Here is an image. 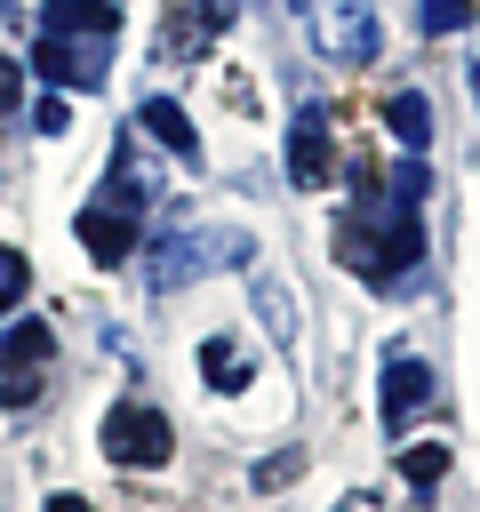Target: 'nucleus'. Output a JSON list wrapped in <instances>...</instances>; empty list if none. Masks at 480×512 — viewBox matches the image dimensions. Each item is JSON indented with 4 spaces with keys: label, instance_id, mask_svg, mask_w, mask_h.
<instances>
[{
    "label": "nucleus",
    "instance_id": "0eeeda50",
    "mask_svg": "<svg viewBox=\"0 0 480 512\" xmlns=\"http://www.w3.org/2000/svg\"><path fill=\"white\" fill-rule=\"evenodd\" d=\"M32 64L56 80V88H104V64H112V40H56V32H40V48H32Z\"/></svg>",
    "mask_w": 480,
    "mask_h": 512
},
{
    "label": "nucleus",
    "instance_id": "f8f14e48",
    "mask_svg": "<svg viewBox=\"0 0 480 512\" xmlns=\"http://www.w3.org/2000/svg\"><path fill=\"white\" fill-rule=\"evenodd\" d=\"M152 192H160V184H152L144 152H136L128 136H120V144H112V176H104V208H128V216H136V208H144Z\"/></svg>",
    "mask_w": 480,
    "mask_h": 512
},
{
    "label": "nucleus",
    "instance_id": "412c9836",
    "mask_svg": "<svg viewBox=\"0 0 480 512\" xmlns=\"http://www.w3.org/2000/svg\"><path fill=\"white\" fill-rule=\"evenodd\" d=\"M32 128H40V136H64V128H72V104H64V96H40V104H32Z\"/></svg>",
    "mask_w": 480,
    "mask_h": 512
},
{
    "label": "nucleus",
    "instance_id": "6ab92c4d",
    "mask_svg": "<svg viewBox=\"0 0 480 512\" xmlns=\"http://www.w3.org/2000/svg\"><path fill=\"white\" fill-rule=\"evenodd\" d=\"M24 288H32L24 248H0V312H16V304H24Z\"/></svg>",
    "mask_w": 480,
    "mask_h": 512
},
{
    "label": "nucleus",
    "instance_id": "ddd939ff",
    "mask_svg": "<svg viewBox=\"0 0 480 512\" xmlns=\"http://www.w3.org/2000/svg\"><path fill=\"white\" fill-rule=\"evenodd\" d=\"M232 16H240V0H192V8H184V16L168 24V56H184V48L200 56V48H208V40H216V32L232 24Z\"/></svg>",
    "mask_w": 480,
    "mask_h": 512
},
{
    "label": "nucleus",
    "instance_id": "423d86ee",
    "mask_svg": "<svg viewBox=\"0 0 480 512\" xmlns=\"http://www.w3.org/2000/svg\"><path fill=\"white\" fill-rule=\"evenodd\" d=\"M320 56H336V64H368L376 48H384V32H376V8L368 0H320Z\"/></svg>",
    "mask_w": 480,
    "mask_h": 512
},
{
    "label": "nucleus",
    "instance_id": "f3484780",
    "mask_svg": "<svg viewBox=\"0 0 480 512\" xmlns=\"http://www.w3.org/2000/svg\"><path fill=\"white\" fill-rule=\"evenodd\" d=\"M400 480H408L416 496H432V488L448 480V440H424V448H400Z\"/></svg>",
    "mask_w": 480,
    "mask_h": 512
},
{
    "label": "nucleus",
    "instance_id": "9d476101",
    "mask_svg": "<svg viewBox=\"0 0 480 512\" xmlns=\"http://www.w3.org/2000/svg\"><path fill=\"white\" fill-rule=\"evenodd\" d=\"M80 240H88L96 264H128V256H136V216L96 200V208H80Z\"/></svg>",
    "mask_w": 480,
    "mask_h": 512
},
{
    "label": "nucleus",
    "instance_id": "20e7f679",
    "mask_svg": "<svg viewBox=\"0 0 480 512\" xmlns=\"http://www.w3.org/2000/svg\"><path fill=\"white\" fill-rule=\"evenodd\" d=\"M104 456H112V464L152 472V464H168V456H176V424H168L160 408H144V400H120V408L104 416Z\"/></svg>",
    "mask_w": 480,
    "mask_h": 512
},
{
    "label": "nucleus",
    "instance_id": "6e6552de",
    "mask_svg": "<svg viewBox=\"0 0 480 512\" xmlns=\"http://www.w3.org/2000/svg\"><path fill=\"white\" fill-rule=\"evenodd\" d=\"M328 168H336V144H328V112H320V104H304V112L288 120V176H296L304 192H320V184H328Z\"/></svg>",
    "mask_w": 480,
    "mask_h": 512
},
{
    "label": "nucleus",
    "instance_id": "f03ea898",
    "mask_svg": "<svg viewBox=\"0 0 480 512\" xmlns=\"http://www.w3.org/2000/svg\"><path fill=\"white\" fill-rule=\"evenodd\" d=\"M240 256H256L240 232H192V224H176V232H160V240L144 248V280H152L160 296H176L184 280H200V272H216V264H240Z\"/></svg>",
    "mask_w": 480,
    "mask_h": 512
},
{
    "label": "nucleus",
    "instance_id": "f257e3e1",
    "mask_svg": "<svg viewBox=\"0 0 480 512\" xmlns=\"http://www.w3.org/2000/svg\"><path fill=\"white\" fill-rule=\"evenodd\" d=\"M336 256L368 280V288H408L416 280V256H424V224H416V200H392V192H368L344 224H336Z\"/></svg>",
    "mask_w": 480,
    "mask_h": 512
},
{
    "label": "nucleus",
    "instance_id": "1a4fd4ad",
    "mask_svg": "<svg viewBox=\"0 0 480 512\" xmlns=\"http://www.w3.org/2000/svg\"><path fill=\"white\" fill-rule=\"evenodd\" d=\"M40 32H56V40H112L120 32V8L112 0H48L40 8Z\"/></svg>",
    "mask_w": 480,
    "mask_h": 512
},
{
    "label": "nucleus",
    "instance_id": "a878e982",
    "mask_svg": "<svg viewBox=\"0 0 480 512\" xmlns=\"http://www.w3.org/2000/svg\"><path fill=\"white\" fill-rule=\"evenodd\" d=\"M288 8H312V0H288Z\"/></svg>",
    "mask_w": 480,
    "mask_h": 512
},
{
    "label": "nucleus",
    "instance_id": "a211bd4d",
    "mask_svg": "<svg viewBox=\"0 0 480 512\" xmlns=\"http://www.w3.org/2000/svg\"><path fill=\"white\" fill-rule=\"evenodd\" d=\"M416 24H424L432 40H440V32H464V24H472V0H424Z\"/></svg>",
    "mask_w": 480,
    "mask_h": 512
},
{
    "label": "nucleus",
    "instance_id": "b1692460",
    "mask_svg": "<svg viewBox=\"0 0 480 512\" xmlns=\"http://www.w3.org/2000/svg\"><path fill=\"white\" fill-rule=\"evenodd\" d=\"M472 96H480V56H472Z\"/></svg>",
    "mask_w": 480,
    "mask_h": 512
},
{
    "label": "nucleus",
    "instance_id": "aec40b11",
    "mask_svg": "<svg viewBox=\"0 0 480 512\" xmlns=\"http://www.w3.org/2000/svg\"><path fill=\"white\" fill-rule=\"evenodd\" d=\"M288 480H304V448H280V456H264L256 464V488L272 496V488H288Z\"/></svg>",
    "mask_w": 480,
    "mask_h": 512
},
{
    "label": "nucleus",
    "instance_id": "2eb2a0df",
    "mask_svg": "<svg viewBox=\"0 0 480 512\" xmlns=\"http://www.w3.org/2000/svg\"><path fill=\"white\" fill-rule=\"evenodd\" d=\"M384 128H392L400 152H424V144H432V104H424L416 88H400V96L384 104Z\"/></svg>",
    "mask_w": 480,
    "mask_h": 512
},
{
    "label": "nucleus",
    "instance_id": "4468645a",
    "mask_svg": "<svg viewBox=\"0 0 480 512\" xmlns=\"http://www.w3.org/2000/svg\"><path fill=\"white\" fill-rule=\"evenodd\" d=\"M256 312H264V336L280 344V352H296V296H288V280H272V272H256Z\"/></svg>",
    "mask_w": 480,
    "mask_h": 512
},
{
    "label": "nucleus",
    "instance_id": "9b49d317",
    "mask_svg": "<svg viewBox=\"0 0 480 512\" xmlns=\"http://www.w3.org/2000/svg\"><path fill=\"white\" fill-rule=\"evenodd\" d=\"M136 128H144L152 144H168L176 160H200V136H192V112H184L176 96H144V112H136Z\"/></svg>",
    "mask_w": 480,
    "mask_h": 512
},
{
    "label": "nucleus",
    "instance_id": "4be33fe9",
    "mask_svg": "<svg viewBox=\"0 0 480 512\" xmlns=\"http://www.w3.org/2000/svg\"><path fill=\"white\" fill-rule=\"evenodd\" d=\"M16 104H24V64H16V56H0V120H8Z\"/></svg>",
    "mask_w": 480,
    "mask_h": 512
},
{
    "label": "nucleus",
    "instance_id": "5701e85b",
    "mask_svg": "<svg viewBox=\"0 0 480 512\" xmlns=\"http://www.w3.org/2000/svg\"><path fill=\"white\" fill-rule=\"evenodd\" d=\"M40 512H88V504H80V496H48Z\"/></svg>",
    "mask_w": 480,
    "mask_h": 512
},
{
    "label": "nucleus",
    "instance_id": "393cba45",
    "mask_svg": "<svg viewBox=\"0 0 480 512\" xmlns=\"http://www.w3.org/2000/svg\"><path fill=\"white\" fill-rule=\"evenodd\" d=\"M0 32H8V0H0Z\"/></svg>",
    "mask_w": 480,
    "mask_h": 512
},
{
    "label": "nucleus",
    "instance_id": "7ed1b4c3",
    "mask_svg": "<svg viewBox=\"0 0 480 512\" xmlns=\"http://www.w3.org/2000/svg\"><path fill=\"white\" fill-rule=\"evenodd\" d=\"M48 360H56V328L48 320H16L0 336V408H32L40 384H48Z\"/></svg>",
    "mask_w": 480,
    "mask_h": 512
},
{
    "label": "nucleus",
    "instance_id": "dca6fc26",
    "mask_svg": "<svg viewBox=\"0 0 480 512\" xmlns=\"http://www.w3.org/2000/svg\"><path fill=\"white\" fill-rule=\"evenodd\" d=\"M200 376H208L216 392H240V384H248V360H240V344H232V336H208V344H200Z\"/></svg>",
    "mask_w": 480,
    "mask_h": 512
},
{
    "label": "nucleus",
    "instance_id": "39448f33",
    "mask_svg": "<svg viewBox=\"0 0 480 512\" xmlns=\"http://www.w3.org/2000/svg\"><path fill=\"white\" fill-rule=\"evenodd\" d=\"M376 408H384V432H408L416 416H432V408H440L432 368H424L416 352H392V360H384V400H376Z\"/></svg>",
    "mask_w": 480,
    "mask_h": 512
}]
</instances>
